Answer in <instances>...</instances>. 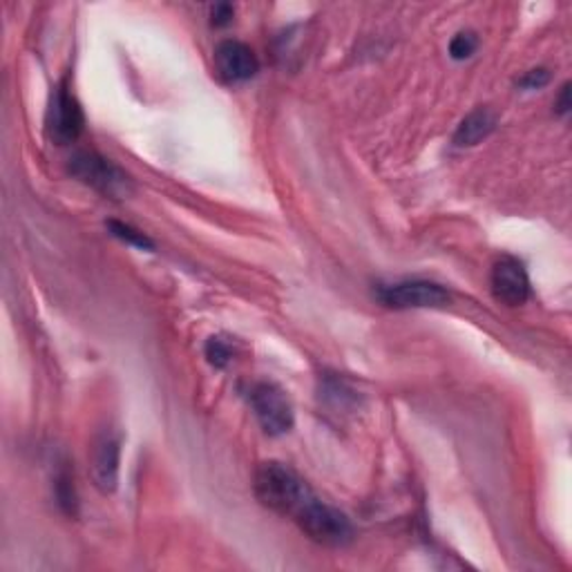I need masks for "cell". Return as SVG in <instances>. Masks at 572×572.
<instances>
[{"instance_id": "cell-9", "label": "cell", "mask_w": 572, "mask_h": 572, "mask_svg": "<svg viewBox=\"0 0 572 572\" xmlns=\"http://www.w3.org/2000/svg\"><path fill=\"white\" fill-rule=\"evenodd\" d=\"M215 70L226 83H244L259 72V61L246 43L228 39L215 48Z\"/></svg>"}, {"instance_id": "cell-11", "label": "cell", "mask_w": 572, "mask_h": 572, "mask_svg": "<svg viewBox=\"0 0 572 572\" xmlns=\"http://www.w3.org/2000/svg\"><path fill=\"white\" fill-rule=\"evenodd\" d=\"M108 228H110V233H112L115 237H119L121 241H126V244H130V246H137V248H144V250H152V248H155L152 239H150L146 233H141V230H137L135 226H130V224L110 219V221H108Z\"/></svg>"}, {"instance_id": "cell-6", "label": "cell", "mask_w": 572, "mask_h": 572, "mask_svg": "<svg viewBox=\"0 0 572 572\" xmlns=\"http://www.w3.org/2000/svg\"><path fill=\"white\" fill-rule=\"evenodd\" d=\"M83 126H86V117L79 101L66 86H59L52 95L48 117H46V128L50 139L59 146H68L81 137Z\"/></svg>"}, {"instance_id": "cell-3", "label": "cell", "mask_w": 572, "mask_h": 572, "mask_svg": "<svg viewBox=\"0 0 572 572\" xmlns=\"http://www.w3.org/2000/svg\"><path fill=\"white\" fill-rule=\"evenodd\" d=\"M70 172L92 186L95 190L103 193L106 197H115V199H124L132 193V181L130 177L115 166L110 159L97 155V152H79L70 159Z\"/></svg>"}, {"instance_id": "cell-12", "label": "cell", "mask_w": 572, "mask_h": 572, "mask_svg": "<svg viewBox=\"0 0 572 572\" xmlns=\"http://www.w3.org/2000/svg\"><path fill=\"white\" fill-rule=\"evenodd\" d=\"M476 48H479V39L474 32H458L450 43V55L456 61H465L476 52Z\"/></svg>"}, {"instance_id": "cell-2", "label": "cell", "mask_w": 572, "mask_h": 572, "mask_svg": "<svg viewBox=\"0 0 572 572\" xmlns=\"http://www.w3.org/2000/svg\"><path fill=\"white\" fill-rule=\"evenodd\" d=\"M300 530L316 543L327 548H343L354 539V525L345 512L312 496L294 516Z\"/></svg>"}, {"instance_id": "cell-10", "label": "cell", "mask_w": 572, "mask_h": 572, "mask_svg": "<svg viewBox=\"0 0 572 572\" xmlns=\"http://www.w3.org/2000/svg\"><path fill=\"white\" fill-rule=\"evenodd\" d=\"M496 128V115L490 108H479L470 112L454 132V144L458 148H472L490 137Z\"/></svg>"}, {"instance_id": "cell-16", "label": "cell", "mask_w": 572, "mask_h": 572, "mask_svg": "<svg viewBox=\"0 0 572 572\" xmlns=\"http://www.w3.org/2000/svg\"><path fill=\"white\" fill-rule=\"evenodd\" d=\"M554 108H556L559 115H568V112H570V83H565V86L561 88Z\"/></svg>"}, {"instance_id": "cell-7", "label": "cell", "mask_w": 572, "mask_h": 572, "mask_svg": "<svg viewBox=\"0 0 572 572\" xmlns=\"http://www.w3.org/2000/svg\"><path fill=\"white\" fill-rule=\"evenodd\" d=\"M90 479L99 492L112 494L119 485V465H121V443L119 436L110 430L95 436L88 454Z\"/></svg>"}, {"instance_id": "cell-4", "label": "cell", "mask_w": 572, "mask_h": 572, "mask_svg": "<svg viewBox=\"0 0 572 572\" xmlns=\"http://www.w3.org/2000/svg\"><path fill=\"white\" fill-rule=\"evenodd\" d=\"M378 298L392 309H438L452 300L445 286L427 279H405L383 286Z\"/></svg>"}, {"instance_id": "cell-13", "label": "cell", "mask_w": 572, "mask_h": 572, "mask_svg": "<svg viewBox=\"0 0 572 572\" xmlns=\"http://www.w3.org/2000/svg\"><path fill=\"white\" fill-rule=\"evenodd\" d=\"M206 358L213 367L224 369L233 361V349L224 338H210L206 343Z\"/></svg>"}, {"instance_id": "cell-5", "label": "cell", "mask_w": 572, "mask_h": 572, "mask_svg": "<svg viewBox=\"0 0 572 572\" xmlns=\"http://www.w3.org/2000/svg\"><path fill=\"white\" fill-rule=\"evenodd\" d=\"M250 407L270 436H282L294 427V407L289 396L275 383H257L250 389Z\"/></svg>"}, {"instance_id": "cell-1", "label": "cell", "mask_w": 572, "mask_h": 572, "mask_svg": "<svg viewBox=\"0 0 572 572\" xmlns=\"http://www.w3.org/2000/svg\"><path fill=\"white\" fill-rule=\"evenodd\" d=\"M255 494L262 505L289 516H296L300 507L314 496L309 485L289 465L277 461H268L257 467Z\"/></svg>"}, {"instance_id": "cell-15", "label": "cell", "mask_w": 572, "mask_h": 572, "mask_svg": "<svg viewBox=\"0 0 572 572\" xmlns=\"http://www.w3.org/2000/svg\"><path fill=\"white\" fill-rule=\"evenodd\" d=\"M233 14H235V8L228 6V3H217L213 10H210V19H213V26L221 28V26H228L233 21Z\"/></svg>"}, {"instance_id": "cell-8", "label": "cell", "mask_w": 572, "mask_h": 572, "mask_svg": "<svg viewBox=\"0 0 572 572\" xmlns=\"http://www.w3.org/2000/svg\"><path fill=\"white\" fill-rule=\"evenodd\" d=\"M490 284L494 298L505 307H521L530 298V277L523 264L510 255L492 266Z\"/></svg>"}, {"instance_id": "cell-14", "label": "cell", "mask_w": 572, "mask_h": 572, "mask_svg": "<svg viewBox=\"0 0 572 572\" xmlns=\"http://www.w3.org/2000/svg\"><path fill=\"white\" fill-rule=\"evenodd\" d=\"M548 81H550V72H548L545 68H536V70H530V72L519 81V86L525 88V90H539V88H543Z\"/></svg>"}]
</instances>
